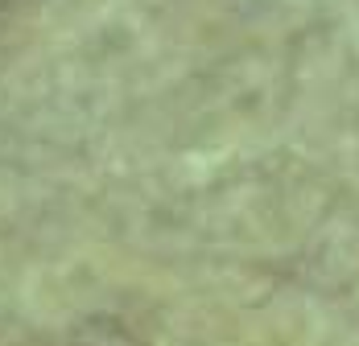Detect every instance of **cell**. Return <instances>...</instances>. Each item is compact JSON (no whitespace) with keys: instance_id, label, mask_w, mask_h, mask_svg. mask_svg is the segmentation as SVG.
<instances>
[{"instance_id":"cell-1","label":"cell","mask_w":359,"mask_h":346,"mask_svg":"<svg viewBox=\"0 0 359 346\" xmlns=\"http://www.w3.org/2000/svg\"><path fill=\"white\" fill-rule=\"evenodd\" d=\"M8 4H13V0H0V21H4V13H8Z\"/></svg>"}]
</instances>
